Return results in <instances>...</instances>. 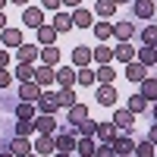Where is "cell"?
I'll return each mask as SVG.
<instances>
[{
    "label": "cell",
    "mask_w": 157,
    "mask_h": 157,
    "mask_svg": "<svg viewBox=\"0 0 157 157\" xmlns=\"http://www.w3.org/2000/svg\"><path fill=\"white\" fill-rule=\"evenodd\" d=\"M35 132H38V135H54V132H57V120H54V113H41V116H35Z\"/></svg>",
    "instance_id": "6da1fadb"
},
{
    "label": "cell",
    "mask_w": 157,
    "mask_h": 157,
    "mask_svg": "<svg viewBox=\"0 0 157 157\" xmlns=\"http://www.w3.org/2000/svg\"><path fill=\"white\" fill-rule=\"evenodd\" d=\"M35 107L41 110V113H57V107H60V101H57V91H41V98L35 101Z\"/></svg>",
    "instance_id": "7a4b0ae2"
},
{
    "label": "cell",
    "mask_w": 157,
    "mask_h": 157,
    "mask_svg": "<svg viewBox=\"0 0 157 157\" xmlns=\"http://www.w3.org/2000/svg\"><path fill=\"white\" fill-rule=\"evenodd\" d=\"M113 123H116V129H123V132H132V129H135V113L132 110H116L113 113Z\"/></svg>",
    "instance_id": "3957f363"
},
{
    "label": "cell",
    "mask_w": 157,
    "mask_h": 157,
    "mask_svg": "<svg viewBox=\"0 0 157 157\" xmlns=\"http://www.w3.org/2000/svg\"><path fill=\"white\" fill-rule=\"evenodd\" d=\"M41 19H44V13L38 6H25L22 10V25H29V29H41Z\"/></svg>",
    "instance_id": "277c9868"
},
{
    "label": "cell",
    "mask_w": 157,
    "mask_h": 157,
    "mask_svg": "<svg viewBox=\"0 0 157 157\" xmlns=\"http://www.w3.org/2000/svg\"><path fill=\"white\" fill-rule=\"evenodd\" d=\"M126 78L129 82H135V85H141L148 78V72H145V66H141L138 60H132V63H126Z\"/></svg>",
    "instance_id": "5b68a950"
},
{
    "label": "cell",
    "mask_w": 157,
    "mask_h": 157,
    "mask_svg": "<svg viewBox=\"0 0 157 157\" xmlns=\"http://www.w3.org/2000/svg\"><path fill=\"white\" fill-rule=\"evenodd\" d=\"M54 78H57V72H54V66H47V63H41V66L35 69V82L41 85V88L54 85Z\"/></svg>",
    "instance_id": "8992f818"
},
{
    "label": "cell",
    "mask_w": 157,
    "mask_h": 157,
    "mask_svg": "<svg viewBox=\"0 0 157 157\" xmlns=\"http://www.w3.org/2000/svg\"><path fill=\"white\" fill-rule=\"evenodd\" d=\"M16 60L19 63H35V60H41V47H35V44H22L16 50Z\"/></svg>",
    "instance_id": "52a82bcc"
},
{
    "label": "cell",
    "mask_w": 157,
    "mask_h": 157,
    "mask_svg": "<svg viewBox=\"0 0 157 157\" xmlns=\"http://www.w3.org/2000/svg\"><path fill=\"white\" fill-rule=\"evenodd\" d=\"M98 104H101V107H113V104H116V88L107 85V82H101V88H98Z\"/></svg>",
    "instance_id": "ba28073f"
},
{
    "label": "cell",
    "mask_w": 157,
    "mask_h": 157,
    "mask_svg": "<svg viewBox=\"0 0 157 157\" xmlns=\"http://www.w3.org/2000/svg\"><path fill=\"white\" fill-rule=\"evenodd\" d=\"M154 10H157L154 0H135V3H132L135 19H151V16H154Z\"/></svg>",
    "instance_id": "9c48e42d"
},
{
    "label": "cell",
    "mask_w": 157,
    "mask_h": 157,
    "mask_svg": "<svg viewBox=\"0 0 157 157\" xmlns=\"http://www.w3.org/2000/svg\"><path fill=\"white\" fill-rule=\"evenodd\" d=\"M135 60L141 63V66H157V47L141 44V47H138V54H135Z\"/></svg>",
    "instance_id": "30bf717a"
},
{
    "label": "cell",
    "mask_w": 157,
    "mask_h": 157,
    "mask_svg": "<svg viewBox=\"0 0 157 157\" xmlns=\"http://www.w3.org/2000/svg\"><path fill=\"white\" fill-rule=\"evenodd\" d=\"M113 38H120V41H132V38H135V25L129 22V19L116 22V25H113Z\"/></svg>",
    "instance_id": "8fae6325"
},
{
    "label": "cell",
    "mask_w": 157,
    "mask_h": 157,
    "mask_svg": "<svg viewBox=\"0 0 157 157\" xmlns=\"http://www.w3.org/2000/svg\"><path fill=\"white\" fill-rule=\"evenodd\" d=\"M91 60H94V50H91V47H85V44H78V47L72 50V63H75L78 69H82V66H88Z\"/></svg>",
    "instance_id": "7c38bea8"
},
{
    "label": "cell",
    "mask_w": 157,
    "mask_h": 157,
    "mask_svg": "<svg viewBox=\"0 0 157 157\" xmlns=\"http://www.w3.org/2000/svg\"><path fill=\"white\" fill-rule=\"evenodd\" d=\"M0 44L3 47H22V32L19 29H3L0 32Z\"/></svg>",
    "instance_id": "4fadbf2b"
},
{
    "label": "cell",
    "mask_w": 157,
    "mask_h": 157,
    "mask_svg": "<svg viewBox=\"0 0 157 157\" xmlns=\"http://www.w3.org/2000/svg\"><path fill=\"white\" fill-rule=\"evenodd\" d=\"M41 98V85L38 82H22L19 85V101H38Z\"/></svg>",
    "instance_id": "5bb4252c"
},
{
    "label": "cell",
    "mask_w": 157,
    "mask_h": 157,
    "mask_svg": "<svg viewBox=\"0 0 157 157\" xmlns=\"http://www.w3.org/2000/svg\"><path fill=\"white\" fill-rule=\"evenodd\" d=\"M10 151L16 154V157H25V154H32L35 148L29 145V138H22V135H13V138H10Z\"/></svg>",
    "instance_id": "9a60e30c"
},
{
    "label": "cell",
    "mask_w": 157,
    "mask_h": 157,
    "mask_svg": "<svg viewBox=\"0 0 157 157\" xmlns=\"http://www.w3.org/2000/svg\"><path fill=\"white\" fill-rule=\"evenodd\" d=\"M35 101H19L16 107H13V113H16V120H35Z\"/></svg>",
    "instance_id": "2e32d148"
},
{
    "label": "cell",
    "mask_w": 157,
    "mask_h": 157,
    "mask_svg": "<svg viewBox=\"0 0 157 157\" xmlns=\"http://www.w3.org/2000/svg\"><path fill=\"white\" fill-rule=\"evenodd\" d=\"M113 54H116V60H123V63H132V60H135V54H138V50H135L132 44H129V41H120V44L113 47Z\"/></svg>",
    "instance_id": "e0dca14e"
},
{
    "label": "cell",
    "mask_w": 157,
    "mask_h": 157,
    "mask_svg": "<svg viewBox=\"0 0 157 157\" xmlns=\"http://www.w3.org/2000/svg\"><path fill=\"white\" fill-rule=\"evenodd\" d=\"M35 151L41 154V157H44V154H54V151H57V138H54V135H38Z\"/></svg>",
    "instance_id": "ac0fdd59"
},
{
    "label": "cell",
    "mask_w": 157,
    "mask_h": 157,
    "mask_svg": "<svg viewBox=\"0 0 157 157\" xmlns=\"http://www.w3.org/2000/svg\"><path fill=\"white\" fill-rule=\"evenodd\" d=\"M54 138H57V151H75V132L72 129H66V132H60Z\"/></svg>",
    "instance_id": "d6986e66"
},
{
    "label": "cell",
    "mask_w": 157,
    "mask_h": 157,
    "mask_svg": "<svg viewBox=\"0 0 157 157\" xmlns=\"http://www.w3.org/2000/svg\"><path fill=\"white\" fill-rule=\"evenodd\" d=\"M57 82H60V88H72L75 85V69L72 66H57Z\"/></svg>",
    "instance_id": "ffe728a7"
},
{
    "label": "cell",
    "mask_w": 157,
    "mask_h": 157,
    "mask_svg": "<svg viewBox=\"0 0 157 157\" xmlns=\"http://www.w3.org/2000/svg\"><path fill=\"white\" fill-rule=\"evenodd\" d=\"M72 25H75V29H88V25H91V13L85 6H75L72 10Z\"/></svg>",
    "instance_id": "44dd1931"
},
{
    "label": "cell",
    "mask_w": 157,
    "mask_h": 157,
    "mask_svg": "<svg viewBox=\"0 0 157 157\" xmlns=\"http://www.w3.org/2000/svg\"><path fill=\"white\" fill-rule=\"evenodd\" d=\"M41 63H47V66H57V63H60V47H57V44L41 47Z\"/></svg>",
    "instance_id": "7402d4cb"
},
{
    "label": "cell",
    "mask_w": 157,
    "mask_h": 157,
    "mask_svg": "<svg viewBox=\"0 0 157 157\" xmlns=\"http://www.w3.org/2000/svg\"><path fill=\"white\" fill-rule=\"evenodd\" d=\"M85 120H88V107H85V104H72V107H69V126H78Z\"/></svg>",
    "instance_id": "603a6c76"
},
{
    "label": "cell",
    "mask_w": 157,
    "mask_h": 157,
    "mask_svg": "<svg viewBox=\"0 0 157 157\" xmlns=\"http://www.w3.org/2000/svg\"><path fill=\"white\" fill-rule=\"evenodd\" d=\"M54 41H57V29H54V25H41V29H38V44L47 47V44H54Z\"/></svg>",
    "instance_id": "cb8c5ba5"
},
{
    "label": "cell",
    "mask_w": 157,
    "mask_h": 157,
    "mask_svg": "<svg viewBox=\"0 0 157 157\" xmlns=\"http://www.w3.org/2000/svg\"><path fill=\"white\" fill-rule=\"evenodd\" d=\"M113 148H116V154H132V151H135L132 135H116V138H113Z\"/></svg>",
    "instance_id": "d4e9b609"
},
{
    "label": "cell",
    "mask_w": 157,
    "mask_h": 157,
    "mask_svg": "<svg viewBox=\"0 0 157 157\" xmlns=\"http://www.w3.org/2000/svg\"><path fill=\"white\" fill-rule=\"evenodd\" d=\"M94 60H98L101 66H104V63L116 60V54H113V47H107V41H104V44H98V47H94Z\"/></svg>",
    "instance_id": "484cf974"
},
{
    "label": "cell",
    "mask_w": 157,
    "mask_h": 157,
    "mask_svg": "<svg viewBox=\"0 0 157 157\" xmlns=\"http://www.w3.org/2000/svg\"><path fill=\"white\" fill-rule=\"evenodd\" d=\"M94 82H98V72H91L88 66H82V69L75 72V85H82V88H85V85H94Z\"/></svg>",
    "instance_id": "4316f807"
},
{
    "label": "cell",
    "mask_w": 157,
    "mask_h": 157,
    "mask_svg": "<svg viewBox=\"0 0 157 157\" xmlns=\"http://www.w3.org/2000/svg\"><path fill=\"white\" fill-rule=\"evenodd\" d=\"M35 132V120H16V126H13V135H22V138H29Z\"/></svg>",
    "instance_id": "83f0119b"
},
{
    "label": "cell",
    "mask_w": 157,
    "mask_h": 157,
    "mask_svg": "<svg viewBox=\"0 0 157 157\" xmlns=\"http://www.w3.org/2000/svg\"><path fill=\"white\" fill-rule=\"evenodd\" d=\"M98 138L101 141H113L116 138V123H98Z\"/></svg>",
    "instance_id": "f1b7e54d"
},
{
    "label": "cell",
    "mask_w": 157,
    "mask_h": 157,
    "mask_svg": "<svg viewBox=\"0 0 157 157\" xmlns=\"http://www.w3.org/2000/svg\"><path fill=\"white\" fill-rule=\"evenodd\" d=\"M129 110H132V113H145V110H148V98L141 94V91L132 94V98H129Z\"/></svg>",
    "instance_id": "f546056e"
},
{
    "label": "cell",
    "mask_w": 157,
    "mask_h": 157,
    "mask_svg": "<svg viewBox=\"0 0 157 157\" xmlns=\"http://www.w3.org/2000/svg\"><path fill=\"white\" fill-rule=\"evenodd\" d=\"M94 13H98L101 19H110L113 13H116V3H113V0H98V6H94Z\"/></svg>",
    "instance_id": "4dcf8cb0"
},
{
    "label": "cell",
    "mask_w": 157,
    "mask_h": 157,
    "mask_svg": "<svg viewBox=\"0 0 157 157\" xmlns=\"http://www.w3.org/2000/svg\"><path fill=\"white\" fill-rule=\"evenodd\" d=\"M16 78L19 82H35V66L32 63H19L16 66Z\"/></svg>",
    "instance_id": "1f68e13d"
},
{
    "label": "cell",
    "mask_w": 157,
    "mask_h": 157,
    "mask_svg": "<svg viewBox=\"0 0 157 157\" xmlns=\"http://www.w3.org/2000/svg\"><path fill=\"white\" fill-rule=\"evenodd\" d=\"M157 154V145H154V141H138V145H135V157H154Z\"/></svg>",
    "instance_id": "d6a6232c"
},
{
    "label": "cell",
    "mask_w": 157,
    "mask_h": 157,
    "mask_svg": "<svg viewBox=\"0 0 157 157\" xmlns=\"http://www.w3.org/2000/svg\"><path fill=\"white\" fill-rule=\"evenodd\" d=\"M54 29H57V32H69V29H75V25H72V16L57 13V16H54Z\"/></svg>",
    "instance_id": "836d02e7"
},
{
    "label": "cell",
    "mask_w": 157,
    "mask_h": 157,
    "mask_svg": "<svg viewBox=\"0 0 157 157\" xmlns=\"http://www.w3.org/2000/svg\"><path fill=\"white\" fill-rule=\"evenodd\" d=\"M75 132L82 135V138H91V135H98V123H94V120H85V123L75 126Z\"/></svg>",
    "instance_id": "e575fe53"
},
{
    "label": "cell",
    "mask_w": 157,
    "mask_h": 157,
    "mask_svg": "<svg viewBox=\"0 0 157 157\" xmlns=\"http://www.w3.org/2000/svg\"><path fill=\"white\" fill-rule=\"evenodd\" d=\"M75 151L82 154V157H94L98 148H94V141H91V138H78V141H75Z\"/></svg>",
    "instance_id": "d590c367"
},
{
    "label": "cell",
    "mask_w": 157,
    "mask_h": 157,
    "mask_svg": "<svg viewBox=\"0 0 157 157\" xmlns=\"http://www.w3.org/2000/svg\"><path fill=\"white\" fill-rule=\"evenodd\" d=\"M57 101H60V107H66V110L72 107V104H78V101H75V91H72V88H60Z\"/></svg>",
    "instance_id": "8d00e7d4"
},
{
    "label": "cell",
    "mask_w": 157,
    "mask_h": 157,
    "mask_svg": "<svg viewBox=\"0 0 157 157\" xmlns=\"http://www.w3.org/2000/svg\"><path fill=\"white\" fill-rule=\"evenodd\" d=\"M141 94H145L148 101H157V78H145V82H141Z\"/></svg>",
    "instance_id": "74e56055"
},
{
    "label": "cell",
    "mask_w": 157,
    "mask_h": 157,
    "mask_svg": "<svg viewBox=\"0 0 157 157\" xmlns=\"http://www.w3.org/2000/svg\"><path fill=\"white\" fill-rule=\"evenodd\" d=\"M94 35H98V41H107V38H113V25L104 19V22H98L94 25Z\"/></svg>",
    "instance_id": "f35d334b"
},
{
    "label": "cell",
    "mask_w": 157,
    "mask_h": 157,
    "mask_svg": "<svg viewBox=\"0 0 157 157\" xmlns=\"http://www.w3.org/2000/svg\"><path fill=\"white\" fill-rule=\"evenodd\" d=\"M141 44H157V25H145V29H141Z\"/></svg>",
    "instance_id": "ab89813d"
},
{
    "label": "cell",
    "mask_w": 157,
    "mask_h": 157,
    "mask_svg": "<svg viewBox=\"0 0 157 157\" xmlns=\"http://www.w3.org/2000/svg\"><path fill=\"white\" fill-rule=\"evenodd\" d=\"M113 78H116L113 66H110V63H104V66L98 69V82H107V85H113Z\"/></svg>",
    "instance_id": "60d3db41"
},
{
    "label": "cell",
    "mask_w": 157,
    "mask_h": 157,
    "mask_svg": "<svg viewBox=\"0 0 157 157\" xmlns=\"http://www.w3.org/2000/svg\"><path fill=\"white\" fill-rule=\"evenodd\" d=\"M94 157H116V148H113V141H104V145L94 151Z\"/></svg>",
    "instance_id": "b9f144b4"
},
{
    "label": "cell",
    "mask_w": 157,
    "mask_h": 157,
    "mask_svg": "<svg viewBox=\"0 0 157 157\" xmlns=\"http://www.w3.org/2000/svg\"><path fill=\"white\" fill-rule=\"evenodd\" d=\"M13 78H16V75H13L10 69H0V91H3V88H10V85H13Z\"/></svg>",
    "instance_id": "7bdbcfd3"
},
{
    "label": "cell",
    "mask_w": 157,
    "mask_h": 157,
    "mask_svg": "<svg viewBox=\"0 0 157 157\" xmlns=\"http://www.w3.org/2000/svg\"><path fill=\"white\" fill-rule=\"evenodd\" d=\"M6 66H10V50L0 47V69H6Z\"/></svg>",
    "instance_id": "ee69618b"
},
{
    "label": "cell",
    "mask_w": 157,
    "mask_h": 157,
    "mask_svg": "<svg viewBox=\"0 0 157 157\" xmlns=\"http://www.w3.org/2000/svg\"><path fill=\"white\" fill-rule=\"evenodd\" d=\"M60 3H63V0H41V6H44V10H57Z\"/></svg>",
    "instance_id": "f6af8a7d"
},
{
    "label": "cell",
    "mask_w": 157,
    "mask_h": 157,
    "mask_svg": "<svg viewBox=\"0 0 157 157\" xmlns=\"http://www.w3.org/2000/svg\"><path fill=\"white\" fill-rule=\"evenodd\" d=\"M148 141H154V145H157V120H154V126H151V132H148Z\"/></svg>",
    "instance_id": "bcb514c9"
},
{
    "label": "cell",
    "mask_w": 157,
    "mask_h": 157,
    "mask_svg": "<svg viewBox=\"0 0 157 157\" xmlns=\"http://www.w3.org/2000/svg\"><path fill=\"white\" fill-rule=\"evenodd\" d=\"M63 3H66V6H72V10H75V6H82V0H63Z\"/></svg>",
    "instance_id": "7dc6e473"
},
{
    "label": "cell",
    "mask_w": 157,
    "mask_h": 157,
    "mask_svg": "<svg viewBox=\"0 0 157 157\" xmlns=\"http://www.w3.org/2000/svg\"><path fill=\"white\" fill-rule=\"evenodd\" d=\"M6 29V16H3V10H0V32Z\"/></svg>",
    "instance_id": "c3c4849f"
},
{
    "label": "cell",
    "mask_w": 157,
    "mask_h": 157,
    "mask_svg": "<svg viewBox=\"0 0 157 157\" xmlns=\"http://www.w3.org/2000/svg\"><path fill=\"white\" fill-rule=\"evenodd\" d=\"M54 157H72L69 151H54Z\"/></svg>",
    "instance_id": "681fc988"
},
{
    "label": "cell",
    "mask_w": 157,
    "mask_h": 157,
    "mask_svg": "<svg viewBox=\"0 0 157 157\" xmlns=\"http://www.w3.org/2000/svg\"><path fill=\"white\" fill-rule=\"evenodd\" d=\"M0 157H16V154H13V151H3V154H0Z\"/></svg>",
    "instance_id": "f907efd6"
},
{
    "label": "cell",
    "mask_w": 157,
    "mask_h": 157,
    "mask_svg": "<svg viewBox=\"0 0 157 157\" xmlns=\"http://www.w3.org/2000/svg\"><path fill=\"white\" fill-rule=\"evenodd\" d=\"M13 3H19V6H25V3H29V0H13Z\"/></svg>",
    "instance_id": "816d5d0a"
},
{
    "label": "cell",
    "mask_w": 157,
    "mask_h": 157,
    "mask_svg": "<svg viewBox=\"0 0 157 157\" xmlns=\"http://www.w3.org/2000/svg\"><path fill=\"white\" fill-rule=\"evenodd\" d=\"M151 113H154V120H157V104H154V110H151Z\"/></svg>",
    "instance_id": "f5cc1de1"
},
{
    "label": "cell",
    "mask_w": 157,
    "mask_h": 157,
    "mask_svg": "<svg viewBox=\"0 0 157 157\" xmlns=\"http://www.w3.org/2000/svg\"><path fill=\"white\" fill-rule=\"evenodd\" d=\"M116 157H135V154H116Z\"/></svg>",
    "instance_id": "db71d44e"
},
{
    "label": "cell",
    "mask_w": 157,
    "mask_h": 157,
    "mask_svg": "<svg viewBox=\"0 0 157 157\" xmlns=\"http://www.w3.org/2000/svg\"><path fill=\"white\" fill-rule=\"evenodd\" d=\"M3 6H6V0H0V10H3Z\"/></svg>",
    "instance_id": "11a10c76"
},
{
    "label": "cell",
    "mask_w": 157,
    "mask_h": 157,
    "mask_svg": "<svg viewBox=\"0 0 157 157\" xmlns=\"http://www.w3.org/2000/svg\"><path fill=\"white\" fill-rule=\"evenodd\" d=\"M25 157H41V154H25Z\"/></svg>",
    "instance_id": "9f6ffc18"
},
{
    "label": "cell",
    "mask_w": 157,
    "mask_h": 157,
    "mask_svg": "<svg viewBox=\"0 0 157 157\" xmlns=\"http://www.w3.org/2000/svg\"><path fill=\"white\" fill-rule=\"evenodd\" d=\"M113 3H126V0H113Z\"/></svg>",
    "instance_id": "6f0895ef"
},
{
    "label": "cell",
    "mask_w": 157,
    "mask_h": 157,
    "mask_svg": "<svg viewBox=\"0 0 157 157\" xmlns=\"http://www.w3.org/2000/svg\"><path fill=\"white\" fill-rule=\"evenodd\" d=\"M0 47H3V44H0Z\"/></svg>",
    "instance_id": "680465c9"
},
{
    "label": "cell",
    "mask_w": 157,
    "mask_h": 157,
    "mask_svg": "<svg viewBox=\"0 0 157 157\" xmlns=\"http://www.w3.org/2000/svg\"><path fill=\"white\" fill-rule=\"evenodd\" d=\"M154 157H157V154H154Z\"/></svg>",
    "instance_id": "91938a15"
}]
</instances>
